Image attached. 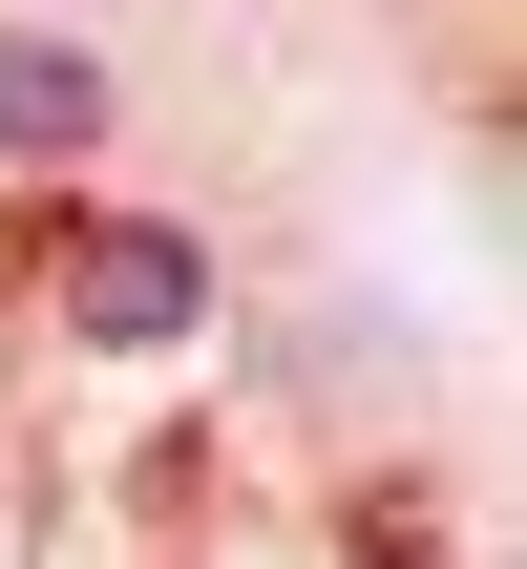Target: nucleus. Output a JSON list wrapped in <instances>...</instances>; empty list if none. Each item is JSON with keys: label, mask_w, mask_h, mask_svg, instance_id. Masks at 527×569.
<instances>
[{"label": "nucleus", "mask_w": 527, "mask_h": 569, "mask_svg": "<svg viewBox=\"0 0 527 569\" xmlns=\"http://www.w3.org/2000/svg\"><path fill=\"white\" fill-rule=\"evenodd\" d=\"M42 317L84 359H190L211 338V232L190 211H127V190H63L42 211Z\"/></svg>", "instance_id": "obj_1"}, {"label": "nucleus", "mask_w": 527, "mask_h": 569, "mask_svg": "<svg viewBox=\"0 0 527 569\" xmlns=\"http://www.w3.org/2000/svg\"><path fill=\"white\" fill-rule=\"evenodd\" d=\"M127 148V63H106V21H0V169L21 190H84Z\"/></svg>", "instance_id": "obj_2"}, {"label": "nucleus", "mask_w": 527, "mask_h": 569, "mask_svg": "<svg viewBox=\"0 0 527 569\" xmlns=\"http://www.w3.org/2000/svg\"><path fill=\"white\" fill-rule=\"evenodd\" d=\"M21 21H106V0H21Z\"/></svg>", "instance_id": "obj_3"}]
</instances>
